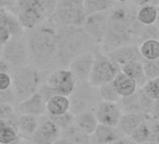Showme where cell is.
Listing matches in <instances>:
<instances>
[{
	"label": "cell",
	"instance_id": "obj_1",
	"mask_svg": "<svg viewBox=\"0 0 159 144\" xmlns=\"http://www.w3.org/2000/svg\"><path fill=\"white\" fill-rule=\"evenodd\" d=\"M124 7H113L109 13L107 30L103 39L106 53L121 46L131 44L137 36L139 38L142 29L136 18L137 13Z\"/></svg>",
	"mask_w": 159,
	"mask_h": 144
},
{
	"label": "cell",
	"instance_id": "obj_2",
	"mask_svg": "<svg viewBox=\"0 0 159 144\" xmlns=\"http://www.w3.org/2000/svg\"><path fill=\"white\" fill-rule=\"evenodd\" d=\"M56 30L57 66L68 67L69 63L78 55L88 51L96 43L82 26L60 25Z\"/></svg>",
	"mask_w": 159,
	"mask_h": 144
},
{
	"label": "cell",
	"instance_id": "obj_3",
	"mask_svg": "<svg viewBox=\"0 0 159 144\" xmlns=\"http://www.w3.org/2000/svg\"><path fill=\"white\" fill-rule=\"evenodd\" d=\"M29 59L39 70H46L57 65L56 30L49 26H38L31 30L26 40Z\"/></svg>",
	"mask_w": 159,
	"mask_h": 144
},
{
	"label": "cell",
	"instance_id": "obj_4",
	"mask_svg": "<svg viewBox=\"0 0 159 144\" xmlns=\"http://www.w3.org/2000/svg\"><path fill=\"white\" fill-rule=\"evenodd\" d=\"M11 76V88L16 97L17 103L28 98L38 92L40 85L39 70L33 65L15 67Z\"/></svg>",
	"mask_w": 159,
	"mask_h": 144
},
{
	"label": "cell",
	"instance_id": "obj_5",
	"mask_svg": "<svg viewBox=\"0 0 159 144\" xmlns=\"http://www.w3.org/2000/svg\"><path fill=\"white\" fill-rule=\"evenodd\" d=\"M68 98L70 102L69 111L74 115L94 110L97 104L101 101L98 88L92 86L88 82H78Z\"/></svg>",
	"mask_w": 159,
	"mask_h": 144
},
{
	"label": "cell",
	"instance_id": "obj_6",
	"mask_svg": "<svg viewBox=\"0 0 159 144\" xmlns=\"http://www.w3.org/2000/svg\"><path fill=\"white\" fill-rule=\"evenodd\" d=\"M120 71V67L113 63L107 54L102 52L96 51L94 65L88 83L92 86L98 88L103 84L112 82Z\"/></svg>",
	"mask_w": 159,
	"mask_h": 144
},
{
	"label": "cell",
	"instance_id": "obj_7",
	"mask_svg": "<svg viewBox=\"0 0 159 144\" xmlns=\"http://www.w3.org/2000/svg\"><path fill=\"white\" fill-rule=\"evenodd\" d=\"M2 58L8 62L11 66L20 67L25 65L29 59L26 40H25L23 37L11 38L3 45Z\"/></svg>",
	"mask_w": 159,
	"mask_h": 144
},
{
	"label": "cell",
	"instance_id": "obj_8",
	"mask_svg": "<svg viewBox=\"0 0 159 144\" xmlns=\"http://www.w3.org/2000/svg\"><path fill=\"white\" fill-rule=\"evenodd\" d=\"M47 83L56 95L69 97L76 87L77 81L68 68H56L48 76Z\"/></svg>",
	"mask_w": 159,
	"mask_h": 144
},
{
	"label": "cell",
	"instance_id": "obj_9",
	"mask_svg": "<svg viewBox=\"0 0 159 144\" xmlns=\"http://www.w3.org/2000/svg\"><path fill=\"white\" fill-rule=\"evenodd\" d=\"M110 11L87 15L82 26L84 30L90 36V38L96 43L103 42L107 30V22H108Z\"/></svg>",
	"mask_w": 159,
	"mask_h": 144
},
{
	"label": "cell",
	"instance_id": "obj_10",
	"mask_svg": "<svg viewBox=\"0 0 159 144\" xmlns=\"http://www.w3.org/2000/svg\"><path fill=\"white\" fill-rule=\"evenodd\" d=\"M95 60V51H88L76 56L68 65V69L74 74L77 83L88 82Z\"/></svg>",
	"mask_w": 159,
	"mask_h": 144
},
{
	"label": "cell",
	"instance_id": "obj_11",
	"mask_svg": "<svg viewBox=\"0 0 159 144\" xmlns=\"http://www.w3.org/2000/svg\"><path fill=\"white\" fill-rule=\"evenodd\" d=\"M98 124L116 126L123 112L118 102L99 101L94 109Z\"/></svg>",
	"mask_w": 159,
	"mask_h": 144
},
{
	"label": "cell",
	"instance_id": "obj_12",
	"mask_svg": "<svg viewBox=\"0 0 159 144\" xmlns=\"http://www.w3.org/2000/svg\"><path fill=\"white\" fill-rule=\"evenodd\" d=\"M44 116L40 117L39 125L29 139L34 144H53L61 136V129Z\"/></svg>",
	"mask_w": 159,
	"mask_h": 144
},
{
	"label": "cell",
	"instance_id": "obj_13",
	"mask_svg": "<svg viewBox=\"0 0 159 144\" xmlns=\"http://www.w3.org/2000/svg\"><path fill=\"white\" fill-rule=\"evenodd\" d=\"M53 16L56 19V22L60 25L65 26H83L85 19L86 12L84 7L74 8H56Z\"/></svg>",
	"mask_w": 159,
	"mask_h": 144
},
{
	"label": "cell",
	"instance_id": "obj_14",
	"mask_svg": "<svg viewBox=\"0 0 159 144\" xmlns=\"http://www.w3.org/2000/svg\"><path fill=\"white\" fill-rule=\"evenodd\" d=\"M14 108L16 113H18L19 115L26 114V115L41 117L47 114L46 102L42 99V97L38 93L17 103Z\"/></svg>",
	"mask_w": 159,
	"mask_h": 144
},
{
	"label": "cell",
	"instance_id": "obj_15",
	"mask_svg": "<svg viewBox=\"0 0 159 144\" xmlns=\"http://www.w3.org/2000/svg\"><path fill=\"white\" fill-rule=\"evenodd\" d=\"M106 54L119 67L128 63L141 60V55L139 47L137 45H132V44L121 46L119 48L112 50L111 52H107Z\"/></svg>",
	"mask_w": 159,
	"mask_h": 144
},
{
	"label": "cell",
	"instance_id": "obj_16",
	"mask_svg": "<svg viewBox=\"0 0 159 144\" xmlns=\"http://www.w3.org/2000/svg\"><path fill=\"white\" fill-rule=\"evenodd\" d=\"M124 137L116 126L98 124L92 135H90L91 144H111L115 140Z\"/></svg>",
	"mask_w": 159,
	"mask_h": 144
},
{
	"label": "cell",
	"instance_id": "obj_17",
	"mask_svg": "<svg viewBox=\"0 0 159 144\" xmlns=\"http://www.w3.org/2000/svg\"><path fill=\"white\" fill-rule=\"evenodd\" d=\"M46 17L47 14L42 8H33L20 11L17 19L24 29L33 30L39 26Z\"/></svg>",
	"mask_w": 159,
	"mask_h": 144
},
{
	"label": "cell",
	"instance_id": "obj_18",
	"mask_svg": "<svg viewBox=\"0 0 159 144\" xmlns=\"http://www.w3.org/2000/svg\"><path fill=\"white\" fill-rule=\"evenodd\" d=\"M40 122V117L20 114L17 119V131L20 137L29 140L38 129Z\"/></svg>",
	"mask_w": 159,
	"mask_h": 144
},
{
	"label": "cell",
	"instance_id": "obj_19",
	"mask_svg": "<svg viewBox=\"0 0 159 144\" xmlns=\"http://www.w3.org/2000/svg\"><path fill=\"white\" fill-rule=\"evenodd\" d=\"M147 117L139 113H123L116 127L124 136L129 137Z\"/></svg>",
	"mask_w": 159,
	"mask_h": 144
},
{
	"label": "cell",
	"instance_id": "obj_20",
	"mask_svg": "<svg viewBox=\"0 0 159 144\" xmlns=\"http://www.w3.org/2000/svg\"><path fill=\"white\" fill-rule=\"evenodd\" d=\"M120 70L126 76L135 81L138 87H143L148 79L145 75L143 64L141 61H134L120 67Z\"/></svg>",
	"mask_w": 159,
	"mask_h": 144
},
{
	"label": "cell",
	"instance_id": "obj_21",
	"mask_svg": "<svg viewBox=\"0 0 159 144\" xmlns=\"http://www.w3.org/2000/svg\"><path fill=\"white\" fill-rule=\"evenodd\" d=\"M112 83L118 95L121 97H129L134 93H136L138 90V85L135 83V81L129 78L128 76H126L122 71H120L116 75Z\"/></svg>",
	"mask_w": 159,
	"mask_h": 144
},
{
	"label": "cell",
	"instance_id": "obj_22",
	"mask_svg": "<svg viewBox=\"0 0 159 144\" xmlns=\"http://www.w3.org/2000/svg\"><path fill=\"white\" fill-rule=\"evenodd\" d=\"M74 124L78 126L82 131L90 136L97 128L98 122L94 113V110H87L75 115Z\"/></svg>",
	"mask_w": 159,
	"mask_h": 144
},
{
	"label": "cell",
	"instance_id": "obj_23",
	"mask_svg": "<svg viewBox=\"0 0 159 144\" xmlns=\"http://www.w3.org/2000/svg\"><path fill=\"white\" fill-rule=\"evenodd\" d=\"M70 102L68 97L56 95L46 102L47 114L61 115L69 111Z\"/></svg>",
	"mask_w": 159,
	"mask_h": 144
},
{
	"label": "cell",
	"instance_id": "obj_24",
	"mask_svg": "<svg viewBox=\"0 0 159 144\" xmlns=\"http://www.w3.org/2000/svg\"><path fill=\"white\" fill-rule=\"evenodd\" d=\"M61 137L66 138L72 144H91L90 136L82 131L74 124L61 131Z\"/></svg>",
	"mask_w": 159,
	"mask_h": 144
},
{
	"label": "cell",
	"instance_id": "obj_25",
	"mask_svg": "<svg viewBox=\"0 0 159 144\" xmlns=\"http://www.w3.org/2000/svg\"><path fill=\"white\" fill-rule=\"evenodd\" d=\"M158 8L156 6L145 5L139 7L137 11L136 18L137 21L142 25H154L158 20Z\"/></svg>",
	"mask_w": 159,
	"mask_h": 144
},
{
	"label": "cell",
	"instance_id": "obj_26",
	"mask_svg": "<svg viewBox=\"0 0 159 144\" xmlns=\"http://www.w3.org/2000/svg\"><path fill=\"white\" fill-rule=\"evenodd\" d=\"M115 0H84V8L87 15L111 10Z\"/></svg>",
	"mask_w": 159,
	"mask_h": 144
},
{
	"label": "cell",
	"instance_id": "obj_27",
	"mask_svg": "<svg viewBox=\"0 0 159 144\" xmlns=\"http://www.w3.org/2000/svg\"><path fill=\"white\" fill-rule=\"evenodd\" d=\"M141 58L146 61L154 60L159 58V40L158 39H146L143 40L139 47Z\"/></svg>",
	"mask_w": 159,
	"mask_h": 144
},
{
	"label": "cell",
	"instance_id": "obj_28",
	"mask_svg": "<svg viewBox=\"0 0 159 144\" xmlns=\"http://www.w3.org/2000/svg\"><path fill=\"white\" fill-rule=\"evenodd\" d=\"M118 104L122 110L123 113H139L142 114L139 99V93L138 90L133 95L126 97H121V99L118 101Z\"/></svg>",
	"mask_w": 159,
	"mask_h": 144
},
{
	"label": "cell",
	"instance_id": "obj_29",
	"mask_svg": "<svg viewBox=\"0 0 159 144\" xmlns=\"http://www.w3.org/2000/svg\"><path fill=\"white\" fill-rule=\"evenodd\" d=\"M98 91L99 97L102 101L117 103L121 99V97L118 95L112 82L101 85L100 87L98 88Z\"/></svg>",
	"mask_w": 159,
	"mask_h": 144
},
{
	"label": "cell",
	"instance_id": "obj_30",
	"mask_svg": "<svg viewBox=\"0 0 159 144\" xmlns=\"http://www.w3.org/2000/svg\"><path fill=\"white\" fill-rule=\"evenodd\" d=\"M9 14L10 11H8L6 8L0 10V43L3 45L11 38L10 33Z\"/></svg>",
	"mask_w": 159,
	"mask_h": 144
},
{
	"label": "cell",
	"instance_id": "obj_31",
	"mask_svg": "<svg viewBox=\"0 0 159 144\" xmlns=\"http://www.w3.org/2000/svg\"><path fill=\"white\" fill-rule=\"evenodd\" d=\"M149 137H150V130L147 123V118L129 136V137L137 144H143L145 142H148Z\"/></svg>",
	"mask_w": 159,
	"mask_h": 144
},
{
	"label": "cell",
	"instance_id": "obj_32",
	"mask_svg": "<svg viewBox=\"0 0 159 144\" xmlns=\"http://www.w3.org/2000/svg\"><path fill=\"white\" fill-rule=\"evenodd\" d=\"M47 117L57 126L62 130L67 128L69 125L74 124V117L75 115L72 114L70 111H67L61 115H50L47 114Z\"/></svg>",
	"mask_w": 159,
	"mask_h": 144
},
{
	"label": "cell",
	"instance_id": "obj_33",
	"mask_svg": "<svg viewBox=\"0 0 159 144\" xmlns=\"http://www.w3.org/2000/svg\"><path fill=\"white\" fill-rule=\"evenodd\" d=\"M139 93V104H140V109H141V112L143 115L145 116H151L152 108H153V104H154V100L150 97L148 95H146L142 89L140 88L139 91H138Z\"/></svg>",
	"mask_w": 159,
	"mask_h": 144
},
{
	"label": "cell",
	"instance_id": "obj_34",
	"mask_svg": "<svg viewBox=\"0 0 159 144\" xmlns=\"http://www.w3.org/2000/svg\"><path fill=\"white\" fill-rule=\"evenodd\" d=\"M142 64H143L145 75L148 80L159 78V58L154 60L145 61Z\"/></svg>",
	"mask_w": 159,
	"mask_h": 144
},
{
	"label": "cell",
	"instance_id": "obj_35",
	"mask_svg": "<svg viewBox=\"0 0 159 144\" xmlns=\"http://www.w3.org/2000/svg\"><path fill=\"white\" fill-rule=\"evenodd\" d=\"M141 89L153 100L159 99V78L148 80L144 86L141 87Z\"/></svg>",
	"mask_w": 159,
	"mask_h": 144
},
{
	"label": "cell",
	"instance_id": "obj_36",
	"mask_svg": "<svg viewBox=\"0 0 159 144\" xmlns=\"http://www.w3.org/2000/svg\"><path fill=\"white\" fill-rule=\"evenodd\" d=\"M18 137H19L18 131L14 127L8 124L0 132V144H9L16 140Z\"/></svg>",
	"mask_w": 159,
	"mask_h": 144
},
{
	"label": "cell",
	"instance_id": "obj_37",
	"mask_svg": "<svg viewBox=\"0 0 159 144\" xmlns=\"http://www.w3.org/2000/svg\"><path fill=\"white\" fill-rule=\"evenodd\" d=\"M147 123L150 130L149 141L159 144V120L152 117H147Z\"/></svg>",
	"mask_w": 159,
	"mask_h": 144
},
{
	"label": "cell",
	"instance_id": "obj_38",
	"mask_svg": "<svg viewBox=\"0 0 159 144\" xmlns=\"http://www.w3.org/2000/svg\"><path fill=\"white\" fill-rule=\"evenodd\" d=\"M15 5L19 12L28 9L42 8L39 0H15Z\"/></svg>",
	"mask_w": 159,
	"mask_h": 144
},
{
	"label": "cell",
	"instance_id": "obj_39",
	"mask_svg": "<svg viewBox=\"0 0 159 144\" xmlns=\"http://www.w3.org/2000/svg\"><path fill=\"white\" fill-rule=\"evenodd\" d=\"M37 93L42 97V99H43L45 102H47V101H48L50 98H52L53 96H56V93L53 91V89H52L47 83L40 84L39 87V89H38V92H37Z\"/></svg>",
	"mask_w": 159,
	"mask_h": 144
},
{
	"label": "cell",
	"instance_id": "obj_40",
	"mask_svg": "<svg viewBox=\"0 0 159 144\" xmlns=\"http://www.w3.org/2000/svg\"><path fill=\"white\" fill-rule=\"evenodd\" d=\"M0 102L1 103H9V104H17L16 97L13 92V89L10 87L9 89L6 90H1L0 91Z\"/></svg>",
	"mask_w": 159,
	"mask_h": 144
},
{
	"label": "cell",
	"instance_id": "obj_41",
	"mask_svg": "<svg viewBox=\"0 0 159 144\" xmlns=\"http://www.w3.org/2000/svg\"><path fill=\"white\" fill-rule=\"evenodd\" d=\"M42 8L44 9L47 16L53 14L58 0H39Z\"/></svg>",
	"mask_w": 159,
	"mask_h": 144
},
{
	"label": "cell",
	"instance_id": "obj_42",
	"mask_svg": "<svg viewBox=\"0 0 159 144\" xmlns=\"http://www.w3.org/2000/svg\"><path fill=\"white\" fill-rule=\"evenodd\" d=\"M11 87V76L8 72L0 73V91Z\"/></svg>",
	"mask_w": 159,
	"mask_h": 144
},
{
	"label": "cell",
	"instance_id": "obj_43",
	"mask_svg": "<svg viewBox=\"0 0 159 144\" xmlns=\"http://www.w3.org/2000/svg\"><path fill=\"white\" fill-rule=\"evenodd\" d=\"M133 2L141 7L145 5H152V6H159V0H133Z\"/></svg>",
	"mask_w": 159,
	"mask_h": 144
},
{
	"label": "cell",
	"instance_id": "obj_44",
	"mask_svg": "<svg viewBox=\"0 0 159 144\" xmlns=\"http://www.w3.org/2000/svg\"><path fill=\"white\" fill-rule=\"evenodd\" d=\"M11 65L6 62L3 58H0V73H2V72H9L11 71Z\"/></svg>",
	"mask_w": 159,
	"mask_h": 144
},
{
	"label": "cell",
	"instance_id": "obj_45",
	"mask_svg": "<svg viewBox=\"0 0 159 144\" xmlns=\"http://www.w3.org/2000/svg\"><path fill=\"white\" fill-rule=\"evenodd\" d=\"M111 144H137L136 142H134L129 137H125V136H124V137H120L119 139H117V140H115L114 142H112Z\"/></svg>",
	"mask_w": 159,
	"mask_h": 144
},
{
	"label": "cell",
	"instance_id": "obj_46",
	"mask_svg": "<svg viewBox=\"0 0 159 144\" xmlns=\"http://www.w3.org/2000/svg\"><path fill=\"white\" fill-rule=\"evenodd\" d=\"M151 117L159 120V99L154 100V104H153V108L151 113Z\"/></svg>",
	"mask_w": 159,
	"mask_h": 144
},
{
	"label": "cell",
	"instance_id": "obj_47",
	"mask_svg": "<svg viewBox=\"0 0 159 144\" xmlns=\"http://www.w3.org/2000/svg\"><path fill=\"white\" fill-rule=\"evenodd\" d=\"M53 144H72V143L69 142L66 138H65V137H63L60 136V137H58V138L54 141Z\"/></svg>",
	"mask_w": 159,
	"mask_h": 144
},
{
	"label": "cell",
	"instance_id": "obj_48",
	"mask_svg": "<svg viewBox=\"0 0 159 144\" xmlns=\"http://www.w3.org/2000/svg\"><path fill=\"white\" fill-rule=\"evenodd\" d=\"M7 125H8V123H7L5 120L0 119V132H1V131L3 130V128H4V127H6Z\"/></svg>",
	"mask_w": 159,
	"mask_h": 144
},
{
	"label": "cell",
	"instance_id": "obj_49",
	"mask_svg": "<svg viewBox=\"0 0 159 144\" xmlns=\"http://www.w3.org/2000/svg\"><path fill=\"white\" fill-rule=\"evenodd\" d=\"M9 4V2H7L6 0H0V10L6 8V6Z\"/></svg>",
	"mask_w": 159,
	"mask_h": 144
},
{
	"label": "cell",
	"instance_id": "obj_50",
	"mask_svg": "<svg viewBox=\"0 0 159 144\" xmlns=\"http://www.w3.org/2000/svg\"><path fill=\"white\" fill-rule=\"evenodd\" d=\"M20 144H34V143H32L30 140H27V139H24V141L21 139V142H20Z\"/></svg>",
	"mask_w": 159,
	"mask_h": 144
},
{
	"label": "cell",
	"instance_id": "obj_51",
	"mask_svg": "<svg viewBox=\"0 0 159 144\" xmlns=\"http://www.w3.org/2000/svg\"><path fill=\"white\" fill-rule=\"evenodd\" d=\"M20 142H21V137H19L16 140H14V141H12V142H11L9 144H20Z\"/></svg>",
	"mask_w": 159,
	"mask_h": 144
},
{
	"label": "cell",
	"instance_id": "obj_52",
	"mask_svg": "<svg viewBox=\"0 0 159 144\" xmlns=\"http://www.w3.org/2000/svg\"><path fill=\"white\" fill-rule=\"evenodd\" d=\"M2 52H3V44L0 43V58H2Z\"/></svg>",
	"mask_w": 159,
	"mask_h": 144
},
{
	"label": "cell",
	"instance_id": "obj_53",
	"mask_svg": "<svg viewBox=\"0 0 159 144\" xmlns=\"http://www.w3.org/2000/svg\"><path fill=\"white\" fill-rule=\"evenodd\" d=\"M115 1L120 2V3H125V2H126V1H127V0H115Z\"/></svg>",
	"mask_w": 159,
	"mask_h": 144
},
{
	"label": "cell",
	"instance_id": "obj_54",
	"mask_svg": "<svg viewBox=\"0 0 159 144\" xmlns=\"http://www.w3.org/2000/svg\"><path fill=\"white\" fill-rule=\"evenodd\" d=\"M143 144H158V143H154V142H151V141H148V142H145Z\"/></svg>",
	"mask_w": 159,
	"mask_h": 144
},
{
	"label": "cell",
	"instance_id": "obj_55",
	"mask_svg": "<svg viewBox=\"0 0 159 144\" xmlns=\"http://www.w3.org/2000/svg\"><path fill=\"white\" fill-rule=\"evenodd\" d=\"M158 12H159V10H158ZM158 20H159V14H158ZM157 27H158V30H159V25Z\"/></svg>",
	"mask_w": 159,
	"mask_h": 144
},
{
	"label": "cell",
	"instance_id": "obj_56",
	"mask_svg": "<svg viewBox=\"0 0 159 144\" xmlns=\"http://www.w3.org/2000/svg\"><path fill=\"white\" fill-rule=\"evenodd\" d=\"M6 1H7V2H10V1H11V0H6Z\"/></svg>",
	"mask_w": 159,
	"mask_h": 144
}]
</instances>
